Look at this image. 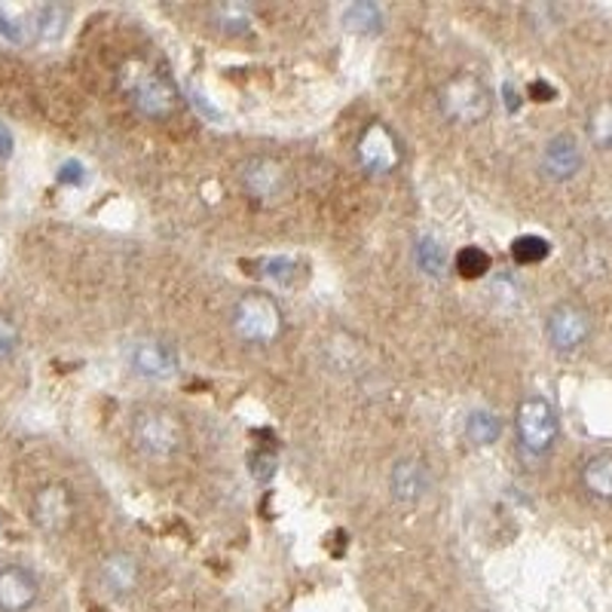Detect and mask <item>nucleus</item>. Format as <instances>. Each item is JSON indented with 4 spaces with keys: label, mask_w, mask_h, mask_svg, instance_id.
Masks as SVG:
<instances>
[{
    "label": "nucleus",
    "mask_w": 612,
    "mask_h": 612,
    "mask_svg": "<svg viewBox=\"0 0 612 612\" xmlns=\"http://www.w3.org/2000/svg\"><path fill=\"white\" fill-rule=\"evenodd\" d=\"M19 343H22V337H19L15 321L7 313H0V362H10L19 352Z\"/></svg>",
    "instance_id": "nucleus-24"
},
{
    "label": "nucleus",
    "mask_w": 612,
    "mask_h": 612,
    "mask_svg": "<svg viewBox=\"0 0 612 612\" xmlns=\"http://www.w3.org/2000/svg\"><path fill=\"white\" fill-rule=\"evenodd\" d=\"M74 515H77V500H74L68 484L53 481V484H43V488L34 493L31 517H34V524H37L43 533H50V536L68 533L70 524H74Z\"/></svg>",
    "instance_id": "nucleus-7"
},
{
    "label": "nucleus",
    "mask_w": 612,
    "mask_h": 612,
    "mask_svg": "<svg viewBox=\"0 0 612 612\" xmlns=\"http://www.w3.org/2000/svg\"><path fill=\"white\" fill-rule=\"evenodd\" d=\"M392 496L402 505H417L426 493H429V469L426 462L417 457H404L395 462L390 478Z\"/></svg>",
    "instance_id": "nucleus-13"
},
{
    "label": "nucleus",
    "mask_w": 612,
    "mask_h": 612,
    "mask_svg": "<svg viewBox=\"0 0 612 612\" xmlns=\"http://www.w3.org/2000/svg\"><path fill=\"white\" fill-rule=\"evenodd\" d=\"M125 92H129V101L132 108L147 117V120H163V117H172L175 108H178V92L175 86L168 84L166 77L153 74V70H144L139 65V74H129L125 77Z\"/></svg>",
    "instance_id": "nucleus-5"
},
{
    "label": "nucleus",
    "mask_w": 612,
    "mask_h": 612,
    "mask_svg": "<svg viewBox=\"0 0 612 612\" xmlns=\"http://www.w3.org/2000/svg\"><path fill=\"white\" fill-rule=\"evenodd\" d=\"M539 166H543V175L548 182H572L579 175V168H582V147H579V141L567 135V132L555 135L543 147V163Z\"/></svg>",
    "instance_id": "nucleus-12"
},
{
    "label": "nucleus",
    "mask_w": 612,
    "mask_h": 612,
    "mask_svg": "<svg viewBox=\"0 0 612 612\" xmlns=\"http://www.w3.org/2000/svg\"><path fill=\"white\" fill-rule=\"evenodd\" d=\"M515 426L517 441L529 457H545L557 445V435H560L555 407H551V402H545L543 395H529L517 404Z\"/></svg>",
    "instance_id": "nucleus-4"
},
{
    "label": "nucleus",
    "mask_w": 612,
    "mask_h": 612,
    "mask_svg": "<svg viewBox=\"0 0 612 612\" xmlns=\"http://www.w3.org/2000/svg\"><path fill=\"white\" fill-rule=\"evenodd\" d=\"M292 270H294L292 261H285V258H273V261H266L264 276L276 278V282H288V278H292Z\"/></svg>",
    "instance_id": "nucleus-28"
},
{
    "label": "nucleus",
    "mask_w": 612,
    "mask_h": 612,
    "mask_svg": "<svg viewBox=\"0 0 612 612\" xmlns=\"http://www.w3.org/2000/svg\"><path fill=\"white\" fill-rule=\"evenodd\" d=\"M551 254V245H548V239L543 237H517L512 242V258H515V264L521 266H533V264H543L545 258Z\"/></svg>",
    "instance_id": "nucleus-22"
},
{
    "label": "nucleus",
    "mask_w": 612,
    "mask_h": 612,
    "mask_svg": "<svg viewBox=\"0 0 612 612\" xmlns=\"http://www.w3.org/2000/svg\"><path fill=\"white\" fill-rule=\"evenodd\" d=\"M233 331L254 347H270L282 335V309L270 294H242L233 306Z\"/></svg>",
    "instance_id": "nucleus-3"
},
{
    "label": "nucleus",
    "mask_w": 612,
    "mask_h": 612,
    "mask_svg": "<svg viewBox=\"0 0 612 612\" xmlns=\"http://www.w3.org/2000/svg\"><path fill=\"white\" fill-rule=\"evenodd\" d=\"M356 153H359V163H362L364 172H371V175H390L402 160L395 135L383 123H371L364 129Z\"/></svg>",
    "instance_id": "nucleus-9"
},
{
    "label": "nucleus",
    "mask_w": 612,
    "mask_h": 612,
    "mask_svg": "<svg viewBox=\"0 0 612 612\" xmlns=\"http://www.w3.org/2000/svg\"><path fill=\"white\" fill-rule=\"evenodd\" d=\"M58 182L80 187V184H86V166L80 163V160H68V163H62V168H58Z\"/></svg>",
    "instance_id": "nucleus-25"
},
{
    "label": "nucleus",
    "mask_w": 612,
    "mask_h": 612,
    "mask_svg": "<svg viewBox=\"0 0 612 612\" xmlns=\"http://www.w3.org/2000/svg\"><path fill=\"white\" fill-rule=\"evenodd\" d=\"M211 22L215 29H221L223 34H249L251 31V13L249 7L242 3H223L211 10Z\"/></svg>",
    "instance_id": "nucleus-19"
},
{
    "label": "nucleus",
    "mask_w": 612,
    "mask_h": 612,
    "mask_svg": "<svg viewBox=\"0 0 612 612\" xmlns=\"http://www.w3.org/2000/svg\"><path fill=\"white\" fill-rule=\"evenodd\" d=\"M0 34H3L10 43H22V37H25V31H22V25H19V19H13L3 7H0Z\"/></svg>",
    "instance_id": "nucleus-27"
},
{
    "label": "nucleus",
    "mask_w": 612,
    "mask_h": 612,
    "mask_svg": "<svg viewBox=\"0 0 612 612\" xmlns=\"http://www.w3.org/2000/svg\"><path fill=\"white\" fill-rule=\"evenodd\" d=\"M527 96L533 98V101H555L557 98V89L555 86H548L545 80H533L527 89Z\"/></svg>",
    "instance_id": "nucleus-29"
},
{
    "label": "nucleus",
    "mask_w": 612,
    "mask_h": 612,
    "mask_svg": "<svg viewBox=\"0 0 612 612\" xmlns=\"http://www.w3.org/2000/svg\"><path fill=\"white\" fill-rule=\"evenodd\" d=\"M141 567L139 557L129 551H113L101 560V584L111 591L113 598H125L139 588Z\"/></svg>",
    "instance_id": "nucleus-14"
},
{
    "label": "nucleus",
    "mask_w": 612,
    "mask_h": 612,
    "mask_svg": "<svg viewBox=\"0 0 612 612\" xmlns=\"http://www.w3.org/2000/svg\"><path fill=\"white\" fill-rule=\"evenodd\" d=\"M453 266H457L459 278H469V282H474V278L488 276L493 261H490V254L481 249V245H466V249L457 251V261H453Z\"/></svg>",
    "instance_id": "nucleus-18"
},
{
    "label": "nucleus",
    "mask_w": 612,
    "mask_h": 612,
    "mask_svg": "<svg viewBox=\"0 0 612 612\" xmlns=\"http://www.w3.org/2000/svg\"><path fill=\"white\" fill-rule=\"evenodd\" d=\"M13 156V132L7 129V123H0V160Z\"/></svg>",
    "instance_id": "nucleus-30"
},
{
    "label": "nucleus",
    "mask_w": 612,
    "mask_h": 612,
    "mask_svg": "<svg viewBox=\"0 0 612 612\" xmlns=\"http://www.w3.org/2000/svg\"><path fill=\"white\" fill-rule=\"evenodd\" d=\"M490 108H493V96H490L488 84L474 74H457L450 77L441 92H438V111L447 123L474 125L488 120Z\"/></svg>",
    "instance_id": "nucleus-2"
},
{
    "label": "nucleus",
    "mask_w": 612,
    "mask_h": 612,
    "mask_svg": "<svg viewBox=\"0 0 612 612\" xmlns=\"http://www.w3.org/2000/svg\"><path fill=\"white\" fill-rule=\"evenodd\" d=\"M417 264L419 270L426 273V276H445L447 270V254H445V245L438 242V239L431 237H423L417 245Z\"/></svg>",
    "instance_id": "nucleus-21"
},
{
    "label": "nucleus",
    "mask_w": 612,
    "mask_h": 612,
    "mask_svg": "<svg viewBox=\"0 0 612 612\" xmlns=\"http://www.w3.org/2000/svg\"><path fill=\"white\" fill-rule=\"evenodd\" d=\"M588 139L594 141L600 151H612V101H603L588 113Z\"/></svg>",
    "instance_id": "nucleus-20"
},
{
    "label": "nucleus",
    "mask_w": 612,
    "mask_h": 612,
    "mask_svg": "<svg viewBox=\"0 0 612 612\" xmlns=\"http://www.w3.org/2000/svg\"><path fill=\"white\" fill-rule=\"evenodd\" d=\"M582 488L594 500L612 502V453H598L582 466Z\"/></svg>",
    "instance_id": "nucleus-15"
},
{
    "label": "nucleus",
    "mask_w": 612,
    "mask_h": 612,
    "mask_svg": "<svg viewBox=\"0 0 612 612\" xmlns=\"http://www.w3.org/2000/svg\"><path fill=\"white\" fill-rule=\"evenodd\" d=\"M251 462H254V466H251V474H254L258 481H270V478L276 474V453H258Z\"/></svg>",
    "instance_id": "nucleus-26"
},
{
    "label": "nucleus",
    "mask_w": 612,
    "mask_h": 612,
    "mask_svg": "<svg viewBox=\"0 0 612 612\" xmlns=\"http://www.w3.org/2000/svg\"><path fill=\"white\" fill-rule=\"evenodd\" d=\"M239 178H242L245 194L264 206L278 203L288 190V168L285 163H278L276 156H251L239 168Z\"/></svg>",
    "instance_id": "nucleus-8"
},
{
    "label": "nucleus",
    "mask_w": 612,
    "mask_h": 612,
    "mask_svg": "<svg viewBox=\"0 0 612 612\" xmlns=\"http://www.w3.org/2000/svg\"><path fill=\"white\" fill-rule=\"evenodd\" d=\"M502 92H505V98H509V111H517V108H521V98H517V92L512 89V84L505 86Z\"/></svg>",
    "instance_id": "nucleus-31"
},
{
    "label": "nucleus",
    "mask_w": 612,
    "mask_h": 612,
    "mask_svg": "<svg viewBox=\"0 0 612 612\" xmlns=\"http://www.w3.org/2000/svg\"><path fill=\"white\" fill-rule=\"evenodd\" d=\"M132 441L141 453L153 459L178 453L187 441V426L175 411L166 407H144L132 419Z\"/></svg>",
    "instance_id": "nucleus-1"
},
{
    "label": "nucleus",
    "mask_w": 612,
    "mask_h": 612,
    "mask_svg": "<svg viewBox=\"0 0 612 612\" xmlns=\"http://www.w3.org/2000/svg\"><path fill=\"white\" fill-rule=\"evenodd\" d=\"M68 29V10L58 7V3H46L41 13H37V34L41 41H58Z\"/></svg>",
    "instance_id": "nucleus-23"
},
{
    "label": "nucleus",
    "mask_w": 612,
    "mask_h": 612,
    "mask_svg": "<svg viewBox=\"0 0 612 612\" xmlns=\"http://www.w3.org/2000/svg\"><path fill=\"white\" fill-rule=\"evenodd\" d=\"M500 435H502L500 417L490 414V411H474V414H469V419H466V438H469L474 447L496 445Z\"/></svg>",
    "instance_id": "nucleus-16"
},
{
    "label": "nucleus",
    "mask_w": 612,
    "mask_h": 612,
    "mask_svg": "<svg viewBox=\"0 0 612 612\" xmlns=\"http://www.w3.org/2000/svg\"><path fill=\"white\" fill-rule=\"evenodd\" d=\"M343 25L356 34H376V31H383V13L376 3H368V0L349 3L343 10Z\"/></svg>",
    "instance_id": "nucleus-17"
},
{
    "label": "nucleus",
    "mask_w": 612,
    "mask_h": 612,
    "mask_svg": "<svg viewBox=\"0 0 612 612\" xmlns=\"http://www.w3.org/2000/svg\"><path fill=\"white\" fill-rule=\"evenodd\" d=\"M41 598L37 576L25 567H0V612H29Z\"/></svg>",
    "instance_id": "nucleus-11"
},
{
    "label": "nucleus",
    "mask_w": 612,
    "mask_h": 612,
    "mask_svg": "<svg viewBox=\"0 0 612 612\" xmlns=\"http://www.w3.org/2000/svg\"><path fill=\"white\" fill-rule=\"evenodd\" d=\"M132 371L144 380H168L178 374V352L163 340H139L129 356Z\"/></svg>",
    "instance_id": "nucleus-10"
},
{
    "label": "nucleus",
    "mask_w": 612,
    "mask_h": 612,
    "mask_svg": "<svg viewBox=\"0 0 612 612\" xmlns=\"http://www.w3.org/2000/svg\"><path fill=\"white\" fill-rule=\"evenodd\" d=\"M591 313L584 309L582 304L576 300H560V304L551 306L548 319H545V335H548V343L557 349V352H576L588 343L591 337Z\"/></svg>",
    "instance_id": "nucleus-6"
}]
</instances>
